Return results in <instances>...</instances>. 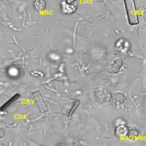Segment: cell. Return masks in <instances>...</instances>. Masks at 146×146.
Wrapping results in <instances>:
<instances>
[{"label":"cell","mask_w":146,"mask_h":146,"mask_svg":"<svg viewBox=\"0 0 146 146\" xmlns=\"http://www.w3.org/2000/svg\"><path fill=\"white\" fill-rule=\"evenodd\" d=\"M46 3L44 0H35L34 2L35 9L38 11H42L46 7Z\"/></svg>","instance_id":"obj_7"},{"label":"cell","mask_w":146,"mask_h":146,"mask_svg":"<svg viewBox=\"0 0 146 146\" xmlns=\"http://www.w3.org/2000/svg\"><path fill=\"white\" fill-rule=\"evenodd\" d=\"M125 6L127 14L128 22L131 25H136L139 23L138 15L133 0H125Z\"/></svg>","instance_id":"obj_1"},{"label":"cell","mask_w":146,"mask_h":146,"mask_svg":"<svg viewBox=\"0 0 146 146\" xmlns=\"http://www.w3.org/2000/svg\"><path fill=\"white\" fill-rule=\"evenodd\" d=\"M139 134V132L135 127H129L127 137H128L129 139L133 140L138 137Z\"/></svg>","instance_id":"obj_6"},{"label":"cell","mask_w":146,"mask_h":146,"mask_svg":"<svg viewBox=\"0 0 146 146\" xmlns=\"http://www.w3.org/2000/svg\"><path fill=\"white\" fill-rule=\"evenodd\" d=\"M116 62H117V60H115V62H114V63H113V66H112V68H111V69L112 70V72H114V73H115L116 72V69H117L118 70H119V68H120V66H119V65H118V64L117 63H116Z\"/></svg>","instance_id":"obj_8"},{"label":"cell","mask_w":146,"mask_h":146,"mask_svg":"<svg viewBox=\"0 0 146 146\" xmlns=\"http://www.w3.org/2000/svg\"><path fill=\"white\" fill-rule=\"evenodd\" d=\"M124 96L120 92H117L113 95V103L116 105H121L125 102Z\"/></svg>","instance_id":"obj_5"},{"label":"cell","mask_w":146,"mask_h":146,"mask_svg":"<svg viewBox=\"0 0 146 146\" xmlns=\"http://www.w3.org/2000/svg\"><path fill=\"white\" fill-rule=\"evenodd\" d=\"M76 10V6L74 5L68 4L66 2H63L61 4V10L63 13L66 14H70L75 11Z\"/></svg>","instance_id":"obj_4"},{"label":"cell","mask_w":146,"mask_h":146,"mask_svg":"<svg viewBox=\"0 0 146 146\" xmlns=\"http://www.w3.org/2000/svg\"><path fill=\"white\" fill-rule=\"evenodd\" d=\"M67 2H72V1H75V0H67Z\"/></svg>","instance_id":"obj_9"},{"label":"cell","mask_w":146,"mask_h":146,"mask_svg":"<svg viewBox=\"0 0 146 146\" xmlns=\"http://www.w3.org/2000/svg\"><path fill=\"white\" fill-rule=\"evenodd\" d=\"M96 97L103 102H108L111 98V94L106 89L102 87H98L95 90Z\"/></svg>","instance_id":"obj_2"},{"label":"cell","mask_w":146,"mask_h":146,"mask_svg":"<svg viewBox=\"0 0 146 146\" xmlns=\"http://www.w3.org/2000/svg\"><path fill=\"white\" fill-rule=\"evenodd\" d=\"M129 128L124 124L119 125L115 129V135L119 138H123L128 136Z\"/></svg>","instance_id":"obj_3"}]
</instances>
